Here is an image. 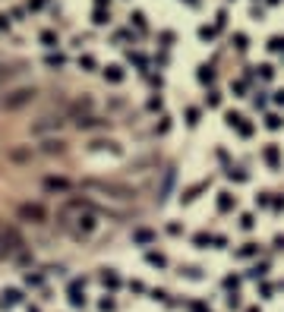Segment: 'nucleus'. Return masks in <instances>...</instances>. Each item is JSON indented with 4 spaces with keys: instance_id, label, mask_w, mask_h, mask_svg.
<instances>
[{
    "instance_id": "1",
    "label": "nucleus",
    "mask_w": 284,
    "mask_h": 312,
    "mask_svg": "<svg viewBox=\"0 0 284 312\" xmlns=\"http://www.w3.org/2000/svg\"><path fill=\"white\" fill-rule=\"evenodd\" d=\"M35 98H38L35 85H16V89L0 92V110H3V114H10V110H22V107H29Z\"/></svg>"
},
{
    "instance_id": "2",
    "label": "nucleus",
    "mask_w": 284,
    "mask_h": 312,
    "mask_svg": "<svg viewBox=\"0 0 284 312\" xmlns=\"http://www.w3.org/2000/svg\"><path fill=\"white\" fill-rule=\"evenodd\" d=\"M82 189H85V193H101L108 199H117V202L136 199V189L123 186V183H114V180H82Z\"/></svg>"
},
{
    "instance_id": "3",
    "label": "nucleus",
    "mask_w": 284,
    "mask_h": 312,
    "mask_svg": "<svg viewBox=\"0 0 284 312\" xmlns=\"http://www.w3.org/2000/svg\"><path fill=\"white\" fill-rule=\"evenodd\" d=\"M22 246H25V243H22V237H19L13 227H3V230H0V256H16Z\"/></svg>"
},
{
    "instance_id": "4",
    "label": "nucleus",
    "mask_w": 284,
    "mask_h": 312,
    "mask_svg": "<svg viewBox=\"0 0 284 312\" xmlns=\"http://www.w3.org/2000/svg\"><path fill=\"white\" fill-rule=\"evenodd\" d=\"M19 218L29 221V224H41L48 218V211H45V205H38V202H22L19 205Z\"/></svg>"
},
{
    "instance_id": "5",
    "label": "nucleus",
    "mask_w": 284,
    "mask_h": 312,
    "mask_svg": "<svg viewBox=\"0 0 284 312\" xmlns=\"http://www.w3.org/2000/svg\"><path fill=\"white\" fill-rule=\"evenodd\" d=\"M63 123H66V120L60 117V114H57V117H54V114H48V117H41L38 123H32V133L41 136V133H51V129H60Z\"/></svg>"
},
{
    "instance_id": "6",
    "label": "nucleus",
    "mask_w": 284,
    "mask_h": 312,
    "mask_svg": "<svg viewBox=\"0 0 284 312\" xmlns=\"http://www.w3.org/2000/svg\"><path fill=\"white\" fill-rule=\"evenodd\" d=\"M66 293H70V306H76V309L85 306V281H73Z\"/></svg>"
},
{
    "instance_id": "7",
    "label": "nucleus",
    "mask_w": 284,
    "mask_h": 312,
    "mask_svg": "<svg viewBox=\"0 0 284 312\" xmlns=\"http://www.w3.org/2000/svg\"><path fill=\"white\" fill-rule=\"evenodd\" d=\"M19 303H22V290L10 287V290L0 293V306H3V309H13V306H19Z\"/></svg>"
},
{
    "instance_id": "8",
    "label": "nucleus",
    "mask_w": 284,
    "mask_h": 312,
    "mask_svg": "<svg viewBox=\"0 0 284 312\" xmlns=\"http://www.w3.org/2000/svg\"><path fill=\"white\" fill-rule=\"evenodd\" d=\"M76 126H79V129H98V126H108V120L105 117H95V114H85V117L76 120Z\"/></svg>"
},
{
    "instance_id": "9",
    "label": "nucleus",
    "mask_w": 284,
    "mask_h": 312,
    "mask_svg": "<svg viewBox=\"0 0 284 312\" xmlns=\"http://www.w3.org/2000/svg\"><path fill=\"white\" fill-rule=\"evenodd\" d=\"M262 158L269 161V167H272V170H281V152H278V145H265Z\"/></svg>"
},
{
    "instance_id": "10",
    "label": "nucleus",
    "mask_w": 284,
    "mask_h": 312,
    "mask_svg": "<svg viewBox=\"0 0 284 312\" xmlns=\"http://www.w3.org/2000/svg\"><path fill=\"white\" fill-rule=\"evenodd\" d=\"M19 73H22V63H0V85L10 82L13 76H19Z\"/></svg>"
},
{
    "instance_id": "11",
    "label": "nucleus",
    "mask_w": 284,
    "mask_h": 312,
    "mask_svg": "<svg viewBox=\"0 0 284 312\" xmlns=\"http://www.w3.org/2000/svg\"><path fill=\"white\" fill-rule=\"evenodd\" d=\"M63 149H66L63 139H45V142H41V152L45 155H63Z\"/></svg>"
},
{
    "instance_id": "12",
    "label": "nucleus",
    "mask_w": 284,
    "mask_h": 312,
    "mask_svg": "<svg viewBox=\"0 0 284 312\" xmlns=\"http://www.w3.org/2000/svg\"><path fill=\"white\" fill-rule=\"evenodd\" d=\"M202 189H209V180H202V183H196V186H189V189H186V193H183V196H180V202H186V205H189V202H196V199H199V193H202Z\"/></svg>"
},
{
    "instance_id": "13",
    "label": "nucleus",
    "mask_w": 284,
    "mask_h": 312,
    "mask_svg": "<svg viewBox=\"0 0 284 312\" xmlns=\"http://www.w3.org/2000/svg\"><path fill=\"white\" fill-rule=\"evenodd\" d=\"M45 189H48V193H66L70 183H66L63 177H48V180H45Z\"/></svg>"
},
{
    "instance_id": "14",
    "label": "nucleus",
    "mask_w": 284,
    "mask_h": 312,
    "mask_svg": "<svg viewBox=\"0 0 284 312\" xmlns=\"http://www.w3.org/2000/svg\"><path fill=\"white\" fill-rule=\"evenodd\" d=\"M101 284H105L108 290H120V274L108 268V271H101Z\"/></svg>"
},
{
    "instance_id": "15",
    "label": "nucleus",
    "mask_w": 284,
    "mask_h": 312,
    "mask_svg": "<svg viewBox=\"0 0 284 312\" xmlns=\"http://www.w3.org/2000/svg\"><path fill=\"white\" fill-rule=\"evenodd\" d=\"M234 205H237V199L230 196V193H221V196H218V211H221V214H227Z\"/></svg>"
},
{
    "instance_id": "16",
    "label": "nucleus",
    "mask_w": 284,
    "mask_h": 312,
    "mask_svg": "<svg viewBox=\"0 0 284 312\" xmlns=\"http://www.w3.org/2000/svg\"><path fill=\"white\" fill-rule=\"evenodd\" d=\"M265 274H269V262H259V265H253L246 271V277H253V281H259V277H265Z\"/></svg>"
},
{
    "instance_id": "17",
    "label": "nucleus",
    "mask_w": 284,
    "mask_h": 312,
    "mask_svg": "<svg viewBox=\"0 0 284 312\" xmlns=\"http://www.w3.org/2000/svg\"><path fill=\"white\" fill-rule=\"evenodd\" d=\"M105 79L108 82H123V66H108L105 69Z\"/></svg>"
},
{
    "instance_id": "18",
    "label": "nucleus",
    "mask_w": 284,
    "mask_h": 312,
    "mask_svg": "<svg viewBox=\"0 0 284 312\" xmlns=\"http://www.w3.org/2000/svg\"><path fill=\"white\" fill-rule=\"evenodd\" d=\"M145 262L155 265V268H168V259L161 256V253H145Z\"/></svg>"
},
{
    "instance_id": "19",
    "label": "nucleus",
    "mask_w": 284,
    "mask_h": 312,
    "mask_svg": "<svg viewBox=\"0 0 284 312\" xmlns=\"http://www.w3.org/2000/svg\"><path fill=\"white\" fill-rule=\"evenodd\" d=\"M41 45H45V48H57L60 45V38H57V32H41Z\"/></svg>"
},
{
    "instance_id": "20",
    "label": "nucleus",
    "mask_w": 284,
    "mask_h": 312,
    "mask_svg": "<svg viewBox=\"0 0 284 312\" xmlns=\"http://www.w3.org/2000/svg\"><path fill=\"white\" fill-rule=\"evenodd\" d=\"M133 240H136V243H142V246H145V243H152V240H155V233H152V230H145V227H139V230L133 233Z\"/></svg>"
},
{
    "instance_id": "21",
    "label": "nucleus",
    "mask_w": 284,
    "mask_h": 312,
    "mask_svg": "<svg viewBox=\"0 0 284 312\" xmlns=\"http://www.w3.org/2000/svg\"><path fill=\"white\" fill-rule=\"evenodd\" d=\"M45 63H48L51 69H60V66L66 63V60H63V54H48V57H45Z\"/></svg>"
},
{
    "instance_id": "22",
    "label": "nucleus",
    "mask_w": 284,
    "mask_h": 312,
    "mask_svg": "<svg viewBox=\"0 0 284 312\" xmlns=\"http://www.w3.org/2000/svg\"><path fill=\"white\" fill-rule=\"evenodd\" d=\"M32 158V149H13L10 152V161H29Z\"/></svg>"
},
{
    "instance_id": "23",
    "label": "nucleus",
    "mask_w": 284,
    "mask_h": 312,
    "mask_svg": "<svg viewBox=\"0 0 284 312\" xmlns=\"http://www.w3.org/2000/svg\"><path fill=\"white\" fill-rule=\"evenodd\" d=\"M256 253H259V246H256V243H246L243 249H237V256H240V259H253Z\"/></svg>"
},
{
    "instance_id": "24",
    "label": "nucleus",
    "mask_w": 284,
    "mask_h": 312,
    "mask_svg": "<svg viewBox=\"0 0 284 312\" xmlns=\"http://www.w3.org/2000/svg\"><path fill=\"white\" fill-rule=\"evenodd\" d=\"M111 22V13L101 10V6H95V25H108Z\"/></svg>"
},
{
    "instance_id": "25",
    "label": "nucleus",
    "mask_w": 284,
    "mask_h": 312,
    "mask_svg": "<svg viewBox=\"0 0 284 312\" xmlns=\"http://www.w3.org/2000/svg\"><path fill=\"white\" fill-rule=\"evenodd\" d=\"M269 51H272V54H284V38H281V35H275V38L269 41Z\"/></svg>"
},
{
    "instance_id": "26",
    "label": "nucleus",
    "mask_w": 284,
    "mask_h": 312,
    "mask_svg": "<svg viewBox=\"0 0 284 312\" xmlns=\"http://www.w3.org/2000/svg\"><path fill=\"white\" fill-rule=\"evenodd\" d=\"M227 177H230V180H237V183H246V180H249V173H246V170H240V167H237V170L230 167V170H227Z\"/></svg>"
},
{
    "instance_id": "27",
    "label": "nucleus",
    "mask_w": 284,
    "mask_h": 312,
    "mask_svg": "<svg viewBox=\"0 0 284 312\" xmlns=\"http://www.w3.org/2000/svg\"><path fill=\"white\" fill-rule=\"evenodd\" d=\"M215 79V69L212 66H199V82L205 85V82H212Z\"/></svg>"
},
{
    "instance_id": "28",
    "label": "nucleus",
    "mask_w": 284,
    "mask_h": 312,
    "mask_svg": "<svg viewBox=\"0 0 284 312\" xmlns=\"http://www.w3.org/2000/svg\"><path fill=\"white\" fill-rule=\"evenodd\" d=\"M265 126H269V129H281V126H284V120H281L278 114H269V117H265Z\"/></svg>"
},
{
    "instance_id": "29",
    "label": "nucleus",
    "mask_w": 284,
    "mask_h": 312,
    "mask_svg": "<svg viewBox=\"0 0 284 312\" xmlns=\"http://www.w3.org/2000/svg\"><path fill=\"white\" fill-rule=\"evenodd\" d=\"M193 243H196V246H199V249H209L212 237H209V233H196V237H193Z\"/></svg>"
},
{
    "instance_id": "30",
    "label": "nucleus",
    "mask_w": 284,
    "mask_h": 312,
    "mask_svg": "<svg viewBox=\"0 0 284 312\" xmlns=\"http://www.w3.org/2000/svg\"><path fill=\"white\" fill-rule=\"evenodd\" d=\"M180 274H183V277H189V281H202V271H199V268H183Z\"/></svg>"
},
{
    "instance_id": "31",
    "label": "nucleus",
    "mask_w": 284,
    "mask_h": 312,
    "mask_svg": "<svg viewBox=\"0 0 284 312\" xmlns=\"http://www.w3.org/2000/svg\"><path fill=\"white\" fill-rule=\"evenodd\" d=\"M189 312H212V309H209V303H202V300H193V303H189Z\"/></svg>"
},
{
    "instance_id": "32",
    "label": "nucleus",
    "mask_w": 284,
    "mask_h": 312,
    "mask_svg": "<svg viewBox=\"0 0 284 312\" xmlns=\"http://www.w3.org/2000/svg\"><path fill=\"white\" fill-rule=\"evenodd\" d=\"M98 309H101V312H114V309H117V303L111 300V297H105V300L98 303Z\"/></svg>"
},
{
    "instance_id": "33",
    "label": "nucleus",
    "mask_w": 284,
    "mask_h": 312,
    "mask_svg": "<svg viewBox=\"0 0 284 312\" xmlns=\"http://www.w3.org/2000/svg\"><path fill=\"white\" fill-rule=\"evenodd\" d=\"M79 66L85 69V73H92V69L98 66V63H95V57H79Z\"/></svg>"
},
{
    "instance_id": "34",
    "label": "nucleus",
    "mask_w": 284,
    "mask_h": 312,
    "mask_svg": "<svg viewBox=\"0 0 284 312\" xmlns=\"http://www.w3.org/2000/svg\"><path fill=\"white\" fill-rule=\"evenodd\" d=\"M186 123H189V126L199 123V110H196V107H186Z\"/></svg>"
},
{
    "instance_id": "35",
    "label": "nucleus",
    "mask_w": 284,
    "mask_h": 312,
    "mask_svg": "<svg viewBox=\"0 0 284 312\" xmlns=\"http://www.w3.org/2000/svg\"><path fill=\"white\" fill-rule=\"evenodd\" d=\"M237 133H240V136H253V123H246V120H240V123H237Z\"/></svg>"
},
{
    "instance_id": "36",
    "label": "nucleus",
    "mask_w": 284,
    "mask_h": 312,
    "mask_svg": "<svg viewBox=\"0 0 284 312\" xmlns=\"http://www.w3.org/2000/svg\"><path fill=\"white\" fill-rule=\"evenodd\" d=\"M240 227H243V230H253V227H256V218H253V214H243V218H240Z\"/></svg>"
},
{
    "instance_id": "37",
    "label": "nucleus",
    "mask_w": 284,
    "mask_h": 312,
    "mask_svg": "<svg viewBox=\"0 0 284 312\" xmlns=\"http://www.w3.org/2000/svg\"><path fill=\"white\" fill-rule=\"evenodd\" d=\"M25 284H29V287H41V274H25Z\"/></svg>"
},
{
    "instance_id": "38",
    "label": "nucleus",
    "mask_w": 284,
    "mask_h": 312,
    "mask_svg": "<svg viewBox=\"0 0 284 312\" xmlns=\"http://www.w3.org/2000/svg\"><path fill=\"white\" fill-rule=\"evenodd\" d=\"M234 45H237V51H246V35H243V32L234 35Z\"/></svg>"
},
{
    "instance_id": "39",
    "label": "nucleus",
    "mask_w": 284,
    "mask_h": 312,
    "mask_svg": "<svg viewBox=\"0 0 284 312\" xmlns=\"http://www.w3.org/2000/svg\"><path fill=\"white\" fill-rule=\"evenodd\" d=\"M130 19L136 22V29H139V32H145V16H142V13H133Z\"/></svg>"
},
{
    "instance_id": "40",
    "label": "nucleus",
    "mask_w": 284,
    "mask_h": 312,
    "mask_svg": "<svg viewBox=\"0 0 284 312\" xmlns=\"http://www.w3.org/2000/svg\"><path fill=\"white\" fill-rule=\"evenodd\" d=\"M240 120H243L240 114H227V117H225V123H227L230 129H237V123H240Z\"/></svg>"
},
{
    "instance_id": "41",
    "label": "nucleus",
    "mask_w": 284,
    "mask_h": 312,
    "mask_svg": "<svg viewBox=\"0 0 284 312\" xmlns=\"http://www.w3.org/2000/svg\"><path fill=\"white\" fill-rule=\"evenodd\" d=\"M259 76H262V79H272V76H275V66H269V63L259 66Z\"/></svg>"
},
{
    "instance_id": "42",
    "label": "nucleus",
    "mask_w": 284,
    "mask_h": 312,
    "mask_svg": "<svg viewBox=\"0 0 284 312\" xmlns=\"http://www.w3.org/2000/svg\"><path fill=\"white\" fill-rule=\"evenodd\" d=\"M256 205H262V208H269V205H272V199H269V193H259V196H256Z\"/></svg>"
},
{
    "instance_id": "43",
    "label": "nucleus",
    "mask_w": 284,
    "mask_h": 312,
    "mask_svg": "<svg viewBox=\"0 0 284 312\" xmlns=\"http://www.w3.org/2000/svg\"><path fill=\"white\" fill-rule=\"evenodd\" d=\"M227 306L230 309H240V293H227Z\"/></svg>"
},
{
    "instance_id": "44",
    "label": "nucleus",
    "mask_w": 284,
    "mask_h": 312,
    "mask_svg": "<svg viewBox=\"0 0 284 312\" xmlns=\"http://www.w3.org/2000/svg\"><path fill=\"white\" fill-rule=\"evenodd\" d=\"M130 290L133 293H145V284L142 281H130Z\"/></svg>"
},
{
    "instance_id": "45",
    "label": "nucleus",
    "mask_w": 284,
    "mask_h": 312,
    "mask_svg": "<svg viewBox=\"0 0 284 312\" xmlns=\"http://www.w3.org/2000/svg\"><path fill=\"white\" fill-rule=\"evenodd\" d=\"M205 101H209V107H218V104H221V95H215V92H212Z\"/></svg>"
},
{
    "instance_id": "46",
    "label": "nucleus",
    "mask_w": 284,
    "mask_h": 312,
    "mask_svg": "<svg viewBox=\"0 0 284 312\" xmlns=\"http://www.w3.org/2000/svg\"><path fill=\"white\" fill-rule=\"evenodd\" d=\"M199 38H215V29H209V25H202V29H199Z\"/></svg>"
},
{
    "instance_id": "47",
    "label": "nucleus",
    "mask_w": 284,
    "mask_h": 312,
    "mask_svg": "<svg viewBox=\"0 0 284 312\" xmlns=\"http://www.w3.org/2000/svg\"><path fill=\"white\" fill-rule=\"evenodd\" d=\"M259 293H262V300H269L272 293H275V287H272V284H262V290H259Z\"/></svg>"
},
{
    "instance_id": "48",
    "label": "nucleus",
    "mask_w": 284,
    "mask_h": 312,
    "mask_svg": "<svg viewBox=\"0 0 284 312\" xmlns=\"http://www.w3.org/2000/svg\"><path fill=\"white\" fill-rule=\"evenodd\" d=\"M212 243H215V249H225V246H227L225 237H212Z\"/></svg>"
},
{
    "instance_id": "49",
    "label": "nucleus",
    "mask_w": 284,
    "mask_h": 312,
    "mask_svg": "<svg viewBox=\"0 0 284 312\" xmlns=\"http://www.w3.org/2000/svg\"><path fill=\"white\" fill-rule=\"evenodd\" d=\"M170 129V117H161V126H158V133H168Z\"/></svg>"
},
{
    "instance_id": "50",
    "label": "nucleus",
    "mask_w": 284,
    "mask_h": 312,
    "mask_svg": "<svg viewBox=\"0 0 284 312\" xmlns=\"http://www.w3.org/2000/svg\"><path fill=\"white\" fill-rule=\"evenodd\" d=\"M45 3H48V0H29V10H41Z\"/></svg>"
},
{
    "instance_id": "51",
    "label": "nucleus",
    "mask_w": 284,
    "mask_h": 312,
    "mask_svg": "<svg viewBox=\"0 0 284 312\" xmlns=\"http://www.w3.org/2000/svg\"><path fill=\"white\" fill-rule=\"evenodd\" d=\"M149 110H161V98H149Z\"/></svg>"
},
{
    "instance_id": "52",
    "label": "nucleus",
    "mask_w": 284,
    "mask_h": 312,
    "mask_svg": "<svg viewBox=\"0 0 284 312\" xmlns=\"http://www.w3.org/2000/svg\"><path fill=\"white\" fill-rule=\"evenodd\" d=\"M272 208L275 211H284V199H272Z\"/></svg>"
},
{
    "instance_id": "53",
    "label": "nucleus",
    "mask_w": 284,
    "mask_h": 312,
    "mask_svg": "<svg viewBox=\"0 0 284 312\" xmlns=\"http://www.w3.org/2000/svg\"><path fill=\"white\" fill-rule=\"evenodd\" d=\"M3 29H10V16H0V32Z\"/></svg>"
},
{
    "instance_id": "54",
    "label": "nucleus",
    "mask_w": 284,
    "mask_h": 312,
    "mask_svg": "<svg viewBox=\"0 0 284 312\" xmlns=\"http://www.w3.org/2000/svg\"><path fill=\"white\" fill-rule=\"evenodd\" d=\"M275 249H278V253H284V237H275Z\"/></svg>"
},
{
    "instance_id": "55",
    "label": "nucleus",
    "mask_w": 284,
    "mask_h": 312,
    "mask_svg": "<svg viewBox=\"0 0 284 312\" xmlns=\"http://www.w3.org/2000/svg\"><path fill=\"white\" fill-rule=\"evenodd\" d=\"M275 104H284V92H275Z\"/></svg>"
},
{
    "instance_id": "56",
    "label": "nucleus",
    "mask_w": 284,
    "mask_h": 312,
    "mask_svg": "<svg viewBox=\"0 0 284 312\" xmlns=\"http://www.w3.org/2000/svg\"><path fill=\"white\" fill-rule=\"evenodd\" d=\"M105 3H111V0H95V6H101V10H105Z\"/></svg>"
},
{
    "instance_id": "57",
    "label": "nucleus",
    "mask_w": 284,
    "mask_h": 312,
    "mask_svg": "<svg viewBox=\"0 0 284 312\" xmlns=\"http://www.w3.org/2000/svg\"><path fill=\"white\" fill-rule=\"evenodd\" d=\"M186 3H189V6H199V0H186Z\"/></svg>"
},
{
    "instance_id": "58",
    "label": "nucleus",
    "mask_w": 284,
    "mask_h": 312,
    "mask_svg": "<svg viewBox=\"0 0 284 312\" xmlns=\"http://www.w3.org/2000/svg\"><path fill=\"white\" fill-rule=\"evenodd\" d=\"M246 312H262V309H259V306H253V309H246Z\"/></svg>"
},
{
    "instance_id": "59",
    "label": "nucleus",
    "mask_w": 284,
    "mask_h": 312,
    "mask_svg": "<svg viewBox=\"0 0 284 312\" xmlns=\"http://www.w3.org/2000/svg\"><path fill=\"white\" fill-rule=\"evenodd\" d=\"M29 312H41V309H38V306H29Z\"/></svg>"
},
{
    "instance_id": "60",
    "label": "nucleus",
    "mask_w": 284,
    "mask_h": 312,
    "mask_svg": "<svg viewBox=\"0 0 284 312\" xmlns=\"http://www.w3.org/2000/svg\"><path fill=\"white\" fill-rule=\"evenodd\" d=\"M269 3H281V0H269Z\"/></svg>"
}]
</instances>
